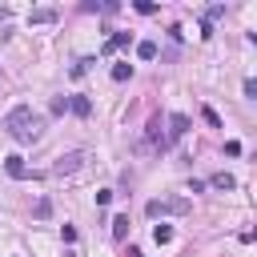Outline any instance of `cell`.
Instances as JSON below:
<instances>
[{
    "label": "cell",
    "mask_w": 257,
    "mask_h": 257,
    "mask_svg": "<svg viewBox=\"0 0 257 257\" xmlns=\"http://www.w3.org/2000/svg\"><path fill=\"white\" fill-rule=\"evenodd\" d=\"M125 44H133V32H113V37L105 41V48H101V52L109 56V52H117V48H125Z\"/></svg>",
    "instance_id": "6"
},
{
    "label": "cell",
    "mask_w": 257,
    "mask_h": 257,
    "mask_svg": "<svg viewBox=\"0 0 257 257\" xmlns=\"http://www.w3.org/2000/svg\"><path fill=\"white\" fill-rule=\"evenodd\" d=\"M133 77V64H113V81H128Z\"/></svg>",
    "instance_id": "15"
},
{
    "label": "cell",
    "mask_w": 257,
    "mask_h": 257,
    "mask_svg": "<svg viewBox=\"0 0 257 257\" xmlns=\"http://www.w3.org/2000/svg\"><path fill=\"white\" fill-rule=\"evenodd\" d=\"M4 173H8L12 181H41V173H37V169H28L20 157H4Z\"/></svg>",
    "instance_id": "3"
},
{
    "label": "cell",
    "mask_w": 257,
    "mask_h": 257,
    "mask_svg": "<svg viewBox=\"0 0 257 257\" xmlns=\"http://www.w3.org/2000/svg\"><path fill=\"white\" fill-rule=\"evenodd\" d=\"M225 153H229V157H241V141H225Z\"/></svg>",
    "instance_id": "21"
},
{
    "label": "cell",
    "mask_w": 257,
    "mask_h": 257,
    "mask_svg": "<svg viewBox=\"0 0 257 257\" xmlns=\"http://www.w3.org/2000/svg\"><path fill=\"white\" fill-rule=\"evenodd\" d=\"M69 113L88 117V113H92V101H88V96H69Z\"/></svg>",
    "instance_id": "8"
},
{
    "label": "cell",
    "mask_w": 257,
    "mask_h": 257,
    "mask_svg": "<svg viewBox=\"0 0 257 257\" xmlns=\"http://www.w3.org/2000/svg\"><path fill=\"white\" fill-rule=\"evenodd\" d=\"M137 12H141V16H153L157 4H153V0H137Z\"/></svg>",
    "instance_id": "17"
},
{
    "label": "cell",
    "mask_w": 257,
    "mask_h": 257,
    "mask_svg": "<svg viewBox=\"0 0 257 257\" xmlns=\"http://www.w3.org/2000/svg\"><path fill=\"white\" fill-rule=\"evenodd\" d=\"M32 213H37L41 221H44V217H52V201H48V197H41L37 205H32Z\"/></svg>",
    "instance_id": "13"
},
{
    "label": "cell",
    "mask_w": 257,
    "mask_h": 257,
    "mask_svg": "<svg viewBox=\"0 0 257 257\" xmlns=\"http://www.w3.org/2000/svg\"><path fill=\"white\" fill-rule=\"evenodd\" d=\"M149 217H165V213H189V201L185 197H173V201H149L145 205Z\"/></svg>",
    "instance_id": "2"
},
{
    "label": "cell",
    "mask_w": 257,
    "mask_h": 257,
    "mask_svg": "<svg viewBox=\"0 0 257 257\" xmlns=\"http://www.w3.org/2000/svg\"><path fill=\"white\" fill-rule=\"evenodd\" d=\"M189 125H193V121H189L185 113H173V117H169V133H165V141H181V137L189 133Z\"/></svg>",
    "instance_id": "5"
},
{
    "label": "cell",
    "mask_w": 257,
    "mask_h": 257,
    "mask_svg": "<svg viewBox=\"0 0 257 257\" xmlns=\"http://www.w3.org/2000/svg\"><path fill=\"white\" fill-rule=\"evenodd\" d=\"M201 117H205V125H213V128H221V117H217V113H213V109H209V105H205V109H201Z\"/></svg>",
    "instance_id": "16"
},
{
    "label": "cell",
    "mask_w": 257,
    "mask_h": 257,
    "mask_svg": "<svg viewBox=\"0 0 257 257\" xmlns=\"http://www.w3.org/2000/svg\"><path fill=\"white\" fill-rule=\"evenodd\" d=\"M88 64H92V60H77V64H73V77H85V73H88Z\"/></svg>",
    "instance_id": "20"
},
{
    "label": "cell",
    "mask_w": 257,
    "mask_h": 257,
    "mask_svg": "<svg viewBox=\"0 0 257 257\" xmlns=\"http://www.w3.org/2000/svg\"><path fill=\"white\" fill-rule=\"evenodd\" d=\"M52 113H69V96H52Z\"/></svg>",
    "instance_id": "18"
},
{
    "label": "cell",
    "mask_w": 257,
    "mask_h": 257,
    "mask_svg": "<svg viewBox=\"0 0 257 257\" xmlns=\"http://www.w3.org/2000/svg\"><path fill=\"white\" fill-rule=\"evenodd\" d=\"M4 133L20 145H32V141H41L44 137V117L41 113H32V105H16L8 117H4Z\"/></svg>",
    "instance_id": "1"
},
{
    "label": "cell",
    "mask_w": 257,
    "mask_h": 257,
    "mask_svg": "<svg viewBox=\"0 0 257 257\" xmlns=\"http://www.w3.org/2000/svg\"><path fill=\"white\" fill-rule=\"evenodd\" d=\"M81 165H85V153H64V157H56L52 177H69V173H77Z\"/></svg>",
    "instance_id": "4"
},
{
    "label": "cell",
    "mask_w": 257,
    "mask_h": 257,
    "mask_svg": "<svg viewBox=\"0 0 257 257\" xmlns=\"http://www.w3.org/2000/svg\"><path fill=\"white\" fill-rule=\"evenodd\" d=\"M0 20H4V8H0Z\"/></svg>",
    "instance_id": "23"
},
{
    "label": "cell",
    "mask_w": 257,
    "mask_h": 257,
    "mask_svg": "<svg viewBox=\"0 0 257 257\" xmlns=\"http://www.w3.org/2000/svg\"><path fill=\"white\" fill-rule=\"evenodd\" d=\"M145 137H149V145H157V149H165V145H169V141H165V133H161V117H153V121H149V133H145Z\"/></svg>",
    "instance_id": "7"
},
{
    "label": "cell",
    "mask_w": 257,
    "mask_h": 257,
    "mask_svg": "<svg viewBox=\"0 0 257 257\" xmlns=\"http://www.w3.org/2000/svg\"><path fill=\"white\" fill-rule=\"evenodd\" d=\"M113 237L121 241V237H128V217L121 213V217H113Z\"/></svg>",
    "instance_id": "11"
},
{
    "label": "cell",
    "mask_w": 257,
    "mask_h": 257,
    "mask_svg": "<svg viewBox=\"0 0 257 257\" xmlns=\"http://www.w3.org/2000/svg\"><path fill=\"white\" fill-rule=\"evenodd\" d=\"M56 16H60L56 8H32V12H28V20H32V24H52Z\"/></svg>",
    "instance_id": "9"
},
{
    "label": "cell",
    "mask_w": 257,
    "mask_h": 257,
    "mask_svg": "<svg viewBox=\"0 0 257 257\" xmlns=\"http://www.w3.org/2000/svg\"><path fill=\"white\" fill-rule=\"evenodd\" d=\"M125 257H141V249H133V245H128V253H125Z\"/></svg>",
    "instance_id": "22"
},
{
    "label": "cell",
    "mask_w": 257,
    "mask_h": 257,
    "mask_svg": "<svg viewBox=\"0 0 257 257\" xmlns=\"http://www.w3.org/2000/svg\"><path fill=\"white\" fill-rule=\"evenodd\" d=\"M60 237H64V241L73 245V241H77V229H73V225H60Z\"/></svg>",
    "instance_id": "19"
},
{
    "label": "cell",
    "mask_w": 257,
    "mask_h": 257,
    "mask_svg": "<svg viewBox=\"0 0 257 257\" xmlns=\"http://www.w3.org/2000/svg\"><path fill=\"white\" fill-rule=\"evenodd\" d=\"M153 237H157V245H169V241H173V225H157Z\"/></svg>",
    "instance_id": "12"
},
{
    "label": "cell",
    "mask_w": 257,
    "mask_h": 257,
    "mask_svg": "<svg viewBox=\"0 0 257 257\" xmlns=\"http://www.w3.org/2000/svg\"><path fill=\"white\" fill-rule=\"evenodd\" d=\"M137 56H141V60H153V56H157V44H153V41H141V44H137Z\"/></svg>",
    "instance_id": "14"
},
{
    "label": "cell",
    "mask_w": 257,
    "mask_h": 257,
    "mask_svg": "<svg viewBox=\"0 0 257 257\" xmlns=\"http://www.w3.org/2000/svg\"><path fill=\"white\" fill-rule=\"evenodd\" d=\"M209 185H213V189H221V193H229V189H237V181H233L229 173H217V177H213Z\"/></svg>",
    "instance_id": "10"
}]
</instances>
